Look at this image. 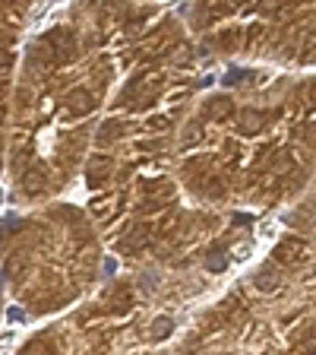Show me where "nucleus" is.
Wrapping results in <instances>:
<instances>
[{"label": "nucleus", "mask_w": 316, "mask_h": 355, "mask_svg": "<svg viewBox=\"0 0 316 355\" xmlns=\"http://www.w3.org/2000/svg\"><path fill=\"white\" fill-rule=\"evenodd\" d=\"M199 51L174 13L146 7L80 175L104 248L136 273L177 276L203 263L231 222H243L196 207L174 171L177 130L203 89Z\"/></svg>", "instance_id": "1"}, {"label": "nucleus", "mask_w": 316, "mask_h": 355, "mask_svg": "<svg viewBox=\"0 0 316 355\" xmlns=\"http://www.w3.org/2000/svg\"><path fill=\"white\" fill-rule=\"evenodd\" d=\"M0 318H3V298H0Z\"/></svg>", "instance_id": "6"}, {"label": "nucleus", "mask_w": 316, "mask_h": 355, "mask_svg": "<svg viewBox=\"0 0 316 355\" xmlns=\"http://www.w3.org/2000/svg\"><path fill=\"white\" fill-rule=\"evenodd\" d=\"M142 13L127 0H70L29 26L7 137V193L16 207L64 200L80 184Z\"/></svg>", "instance_id": "2"}, {"label": "nucleus", "mask_w": 316, "mask_h": 355, "mask_svg": "<svg viewBox=\"0 0 316 355\" xmlns=\"http://www.w3.org/2000/svg\"><path fill=\"white\" fill-rule=\"evenodd\" d=\"M127 3H136V7H162L165 3H171V0H127Z\"/></svg>", "instance_id": "5"}, {"label": "nucleus", "mask_w": 316, "mask_h": 355, "mask_svg": "<svg viewBox=\"0 0 316 355\" xmlns=\"http://www.w3.org/2000/svg\"><path fill=\"white\" fill-rule=\"evenodd\" d=\"M35 7L38 0H0V200L7 191V137L16 67H19L22 42L29 35Z\"/></svg>", "instance_id": "4"}, {"label": "nucleus", "mask_w": 316, "mask_h": 355, "mask_svg": "<svg viewBox=\"0 0 316 355\" xmlns=\"http://www.w3.org/2000/svg\"><path fill=\"white\" fill-rule=\"evenodd\" d=\"M102 232L73 200L32 207L0 248L7 295L26 314L51 318L82 304L104 273Z\"/></svg>", "instance_id": "3"}]
</instances>
